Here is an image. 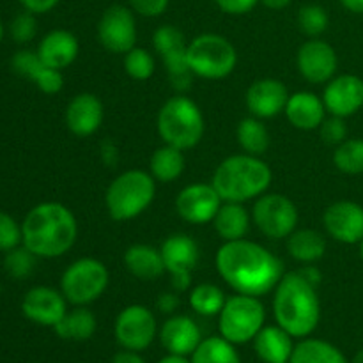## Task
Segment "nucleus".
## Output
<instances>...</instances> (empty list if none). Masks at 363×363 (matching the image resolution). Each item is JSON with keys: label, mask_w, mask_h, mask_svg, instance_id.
<instances>
[{"label": "nucleus", "mask_w": 363, "mask_h": 363, "mask_svg": "<svg viewBox=\"0 0 363 363\" xmlns=\"http://www.w3.org/2000/svg\"><path fill=\"white\" fill-rule=\"evenodd\" d=\"M21 312L28 321L53 328L66 315L67 300L62 291L46 286L32 287L21 300Z\"/></svg>", "instance_id": "18"}, {"label": "nucleus", "mask_w": 363, "mask_h": 363, "mask_svg": "<svg viewBox=\"0 0 363 363\" xmlns=\"http://www.w3.org/2000/svg\"><path fill=\"white\" fill-rule=\"evenodd\" d=\"M124 71L133 80L144 82L155 74V59L145 48H131L124 53Z\"/></svg>", "instance_id": "38"}, {"label": "nucleus", "mask_w": 363, "mask_h": 363, "mask_svg": "<svg viewBox=\"0 0 363 363\" xmlns=\"http://www.w3.org/2000/svg\"><path fill=\"white\" fill-rule=\"evenodd\" d=\"M113 333L123 350L140 353L155 342L158 325L151 308L145 305H130L117 315Z\"/></svg>", "instance_id": "12"}, {"label": "nucleus", "mask_w": 363, "mask_h": 363, "mask_svg": "<svg viewBox=\"0 0 363 363\" xmlns=\"http://www.w3.org/2000/svg\"><path fill=\"white\" fill-rule=\"evenodd\" d=\"M238 144L241 145L247 155L261 156L269 147V131L261 119L257 117H247L238 124L236 130Z\"/></svg>", "instance_id": "34"}, {"label": "nucleus", "mask_w": 363, "mask_h": 363, "mask_svg": "<svg viewBox=\"0 0 363 363\" xmlns=\"http://www.w3.org/2000/svg\"><path fill=\"white\" fill-rule=\"evenodd\" d=\"M184 155L174 145H162L156 149L149 162V174L160 183H172L184 172Z\"/></svg>", "instance_id": "32"}, {"label": "nucleus", "mask_w": 363, "mask_h": 363, "mask_svg": "<svg viewBox=\"0 0 363 363\" xmlns=\"http://www.w3.org/2000/svg\"><path fill=\"white\" fill-rule=\"evenodd\" d=\"M213 225L223 241L243 240L250 229V215L241 202H223L213 218Z\"/></svg>", "instance_id": "28"}, {"label": "nucleus", "mask_w": 363, "mask_h": 363, "mask_svg": "<svg viewBox=\"0 0 363 363\" xmlns=\"http://www.w3.org/2000/svg\"><path fill=\"white\" fill-rule=\"evenodd\" d=\"M273 315L280 328L294 339L311 337L321 321V301L318 287L300 275L286 273L273 294Z\"/></svg>", "instance_id": "3"}, {"label": "nucleus", "mask_w": 363, "mask_h": 363, "mask_svg": "<svg viewBox=\"0 0 363 363\" xmlns=\"http://www.w3.org/2000/svg\"><path fill=\"white\" fill-rule=\"evenodd\" d=\"M273 172L266 162L254 155H234L223 160L213 174L211 184L223 202H247L257 199L272 186Z\"/></svg>", "instance_id": "4"}, {"label": "nucleus", "mask_w": 363, "mask_h": 363, "mask_svg": "<svg viewBox=\"0 0 363 363\" xmlns=\"http://www.w3.org/2000/svg\"><path fill=\"white\" fill-rule=\"evenodd\" d=\"M286 117L294 128L303 131L319 130L326 119V106L323 98L308 91H300L289 94L286 105Z\"/></svg>", "instance_id": "25"}, {"label": "nucleus", "mask_w": 363, "mask_h": 363, "mask_svg": "<svg viewBox=\"0 0 363 363\" xmlns=\"http://www.w3.org/2000/svg\"><path fill=\"white\" fill-rule=\"evenodd\" d=\"M254 350L261 362L264 363H284L291 362L294 351V337L289 335L279 325H269L255 335Z\"/></svg>", "instance_id": "26"}, {"label": "nucleus", "mask_w": 363, "mask_h": 363, "mask_svg": "<svg viewBox=\"0 0 363 363\" xmlns=\"http://www.w3.org/2000/svg\"><path fill=\"white\" fill-rule=\"evenodd\" d=\"M301 77L311 84H325L335 77L339 59L330 43L323 39H308L300 46L296 55Z\"/></svg>", "instance_id": "16"}, {"label": "nucleus", "mask_w": 363, "mask_h": 363, "mask_svg": "<svg viewBox=\"0 0 363 363\" xmlns=\"http://www.w3.org/2000/svg\"><path fill=\"white\" fill-rule=\"evenodd\" d=\"M23 243L21 225L7 213L0 211V252H9Z\"/></svg>", "instance_id": "40"}, {"label": "nucleus", "mask_w": 363, "mask_h": 363, "mask_svg": "<svg viewBox=\"0 0 363 363\" xmlns=\"http://www.w3.org/2000/svg\"><path fill=\"white\" fill-rule=\"evenodd\" d=\"M98 38L110 53H128L137 43V21L133 11L113 4L106 7L98 23Z\"/></svg>", "instance_id": "14"}, {"label": "nucleus", "mask_w": 363, "mask_h": 363, "mask_svg": "<svg viewBox=\"0 0 363 363\" xmlns=\"http://www.w3.org/2000/svg\"><path fill=\"white\" fill-rule=\"evenodd\" d=\"M78 52H80V43L77 35L64 28L48 32L38 46V55L41 57L43 62L59 71L69 67L77 60Z\"/></svg>", "instance_id": "24"}, {"label": "nucleus", "mask_w": 363, "mask_h": 363, "mask_svg": "<svg viewBox=\"0 0 363 363\" xmlns=\"http://www.w3.org/2000/svg\"><path fill=\"white\" fill-rule=\"evenodd\" d=\"M328 13L319 4H307L298 13V25H300L301 32L308 38H319L328 28Z\"/></svg>", "instance_id": "37"}, {"label": "nucleus", "mask_w": 363, "mask_h": 363, "mask_svg": "<svg viewBox=\"0 0 363 363\" xmlns=\"http://www.w3.org/2000/svg\"><path fill=\"white\" fill-rule=\"evenodd\" d=\"M158 133L181 151L195 147L204 135V116L197 103L183 94L167 99L158 112Z\"/></svg>", "instance_id": "6"}, {"label": "nucleus", "mask_w": 363, "mask_h": 363, "mask_svg": "<svg viewBox=\"0 0 363 363\" xmlns=\"http://www.w3.org/2000/svg\"><path fill=\"white\" fill-rule=\"evenodd\" d=\"M351 363H363V350H360L357 354H354L353 362H351Z\"/></svg>", "instance_id": "53"}, {"label": "nucleus", "mask_w": 363, "mask_h": 363, "mask_svg": "<svg viewBox=\"0 0 363 363\" xmlns=\"http://www.w3.org/2000/svg\"><path fill=\"white\" fill-rule=\"evenodd\" d=\"M2 39H4V25L2 21H0V43H2Z\"/></svg>", "instance_id": "54"}, {"label": "nucleus", "mask_w": 363, "mask_h": 363, "mask_svg": "<svg viewBox=\"0 0 363 363\" xmlns=\"http://www.w3.org/2000/svg\"><path fill=\"white\" fill-rule=\"evenodd\" d=\"M101 158L103 162L110 167H113L117 162H119V151H117V147L110 140L103 142L101 144Z\"/></svg>", "instance_id": "47"}, {"label": "nucleus", "mask_w": 363, "mask_h": 363, "mask_svg": "<svg viewBox=\"0 0 363 363\" xmlns=\"http://www.w3.org/2000/svg\"><path fill=\"white\" fill-rule=\"evenodd\" d=\"M300 275L303 277L305 280H308V282H311L312 286H315V287L319 286V282H321V279H323L321 269L315 268V266H312V264H307L305 268H301Z\"/></svg>", "instance_id": "49"}, {"label": "nucleus", "mask_w": 363, "mask_h": 363, "mask_svg": "<svg viewBox=\"0 0 363 363\" xmlns=\"http://www.w3.org/2000/svg\"><path fill=\"white\" fill-rule=\"evenodd\" d=\"M128 2H130L131 9L140 16L156 18L165 13L170 0H128Z\"/></svg>", "instance_id": "43"}, {"label": "nucleus", "mask_w": 363, "mask_h": 363, "mask_svg": "<svg viewBox=\"0 0 363 363\" xmlns=\"http://www.w3.org/2000/svg\"><path fill=\"white\" fill-rule=\"evenodd\" d=\"M38 34V20L34 13L23 11L11 21V35L16 43H28Z\"/></svg>", "instance_id": "41"}, {"label": "nucleus", "mask_w": 363, "mask_h": 363, "mask_svg": "<svg viewBox=\"0 0 363 363\" xmlns=\"http://www.w3.org/2000/svg\"><path fill=\"white\" fill-rule=\"evenodd\" d=\"M259 0H215L216 6L223 11L225 14H233V16H241L257 6Z\"/></svg>", "instance_id": "44"}, {"label": "nucleus", "mask_w": 363, "mask_h": 363, "mask_svg": "<svg viewBox=\"0 0 363 363\" xmlns=\"http://www.w3.org/2000/svg\"><path fill=\"white\" fill-rule=\"evenodd\" d=\"M156 197L155 177L144 170H126L110 183L105 194L108 215L117 222L137 218Z\"/></svg>", "instance_id": "5"}, {"label": "nucleus", "mask_w": 363, "mask_h": 363, "mask_svg": "<svg viewBox=\"0 0 363 363\" xmlns=\"http://www.w3.org/2000/svg\"><path fill=\"white\" fill-rule=\"evenodd\" d=\"M266 308L261 300L248 294H234L227 298L218 314V332L229 342L241 346L255 339L264 328Z\"/></svg>", "instance_id": "8"}, {"label": "nucleus", "mask_w": 363, "mask_h": 363, "mask_svg": "<svg viewBox=\"0 0 363 363\" xmlns=\"http://www.w3.org/2000/svg\"><path fill=\"white\" fill-rule=\"evenodd\" d=\"M11 66L20 77L34 82L35 87L45 94H57L64 85L62 73L46 66L38 52H32V50H20L14 53V57L11 59Z\"/></svg>", "instance_id": "22"}, {"label": "nucleus", "mask_w": 363, "mask_h": 363, "mask_svg": "<svg viewBox=\"0 0 363 363\" xmlns=\"http://www.w3.org/2000/svg\"><path fill=\"white\" fill-rule=\"evenodd\" d=\"M344 9H347L350 13L354 14H363V0H340Z\"/></svg>", "instance_id": "50"}, {"label": "nucleus", "mask_w": 363, "mask_h": 363, "mask_svg": "<svg viewBox=\"0 0 363 363\" xmlns=\"http://www.w3.org/2000/svg\"><path fill=\"white\" fill-rule=\"evenodd\" d=\"M291 363H350L342 351L323 339L305 337L294 346Z\"/></svg>", "instance_id": "31"}, {"label": "nucleus", "mask_w": 363, "mask_h": 363, "mask_svg": "<svg viewBox=\"0 0 363 363\" xmlns=\"http://www.w3.org/2000/svg\"><path fill=\"white\" fill-rule=\"evenodd\" d=\"M223 204L222 197L211 183H195L183 188L176 197V211L184 222L206 225L213 222Z\"/></svg>", "instance_id": "15"}, {"label": "nucleus", "mask_w": 363, "mask_h": 363, "mask_svg": "<svg viewBox=\"0 0 363 363\" xmlns=\"http://www.w3.org/2000/svg\"><path fill=\"white\" fill-rule=\"evenodd\" d=\"M287 252L303 264H314L326 254V240L319 230L296 229L287 238Z\"/></svg>", "instance_id": "30"}, {"label": "nucleus", "mask_w": 363, "mask_h": 363, "mask_svg": "<svg viewBox=\"0 0 363 363\" xmlns=\"http://www.w3.org/2000/svg\"><path fill=\"white\" fill-rule=\"evenodd\" d=\"M284 363H291V362H284Z\"/></svg>", "instance_id": "56"}, {"label": "nucleus", "mask_w": 363, "mask_h": 363, "mask_svg": "<svg viewBox=\"0 0 363 363\" xmlns=\"http://www.w3.org/2000/svg\"><path fill=\"white\" fill-rule=\"evenodd\" d=\"M225 301V293L215 284H199L190 291V298H188V303L194 308V312L204 318L218 315Z\"/></svg>", "instance_id": "35"}, {"label": "nucleus", "mask_w": 363, "mask_h": 363, "mask_svg": "<svg viewBox=\"0 0 363 363\" xmlns=\"http://www.w3.org/2000/svg\"><path fill=\"white\" fill-rule=\"evenodd\" d=\"M158 363H191V360L188 357H183V354H174L169 353L162 358Z\"/></svg>", "instance_id": "52"}, {"label": "nucleus", "mask_w": 363, "mask_h": 363, "mask_svg": "<svg viewBox=\"0 0 363 363\" xmlns=\"http://www.w3.org/2000/svg\"><path fill=\"white\" fill-rule=\"evenodd\" d=\"M20 4L23 6L25 11H28V13L45 14L50 13V11L59 4V0H20Z\"/></svg>", "instance_id": "45"}, {"label": "nucleus", "mask_w": 363, "mask_h": 363, "mask_svg": "<svg viewBox=\"0 0 363 363\" xmlns=\"http://www.w3.org/2000/svg\"><path fill=\"white\" fill-rule=\"evenodd\" d=\"M98 330L94 312L87 307H74L73 311H67L66 315L53 326V332L62 340L71 342H85L92 339V335Z\"/></svg>", "instance_id": "29"}, {"label": "nucleus", "mask_w": 363, "mask_h": 363, "mask_svg": "<svg viewBox=\"0 0 363 363\" xmlns=\"http://www.w3.org/2000/svg\"><path fill=\"white\" fill-rule=\"evenodd\" d=\"M152 46L162 57L172 87L181 92L188 91L195 74L188 64V45L183 32L174 25H162L152 34Z\"/></svg>", "instance_id": "10"}, {"label": "nucleus", "mask_w": 363, "mask_h": 363, "mask_svg": "<svg viewBox=\"0 0 363 363\" xmlns=\"http://www.w3.org/2000/svg\"><path fill=\"white\" fill-rule=\"evenodd\" d=\"M216 269L238 294L261 298L282 280L284 262L262 245L248 240L223 241L215 257Z\"/></svg>", "instance_id": "1"}, {"label": "nucleus", "mask_w": 363, "mask_h": 363, "mask_svg": "<svg viewBox=\"0 0 363 363\" xmlns=\"http://www.w3.org/2000/svg\"><path fill=\"white\" fill-rule=\"evenodd\" d=\"M156 303H158V308L163 314H174L176 308L179 307V298H177V294L172 293H162Z\"/></svg>", "instance_id": "46"}, {"label": "nucleus", "mask_w": 363, "mask_h": 363, "mask_svg": "<svg viewBox=\"0 0 363 363\" xmlns=\"http://www.w3.org/2000/svg\"><path fill=\"white\" fill-rule=\"evenodd\" d=\"M333 165L344 174H363V138H346L333 152Z\"/></svg>", "instance_id": "36"}, {"label": "nucleus", "mask_w": 363, "mask_h": 363, "mask_svg": "<svg viewBox=\"0 0 363 363\" xmlns=\"http://www.w3.org/2000/svg\"><path fill=\"white\" fill-rule=\"evenodd\" d=\"M110 282V273L101 261L94 257H82L67 266L60 279V291L67 303L74 307H87L105 293Z\"/></svg>", "instance_id": "9"}, {"label": "nucleus", "mask_w": 363, "mask_h": 363, "mask_svg": "<svg viewBox=\"0 0 363 363\" xmlns=\"http://www.w3.org/2000/svg\"><path fill=\"white\" fill-rule=\"evenodd\" d=\"M162 257L165 269L172 277V287L177 293L191 286V272L199 262V247L188 234H172L162 243Z\"/></svg>", "instance_id": "13"}, {"label": "nucleus", "mask_w": 363, "mask_h": 363, "mask_svg": "<svg viewBox=\"0 0 363 363\" xmlns=\"http://www.w3.org/2000/svg\"><path fill=\"white\" fill-rule=\"evenodd\" d=\"M35 255L28 250L27 247L20 245V247L13 248V250L6 252V257H4V269L7 272V275L13 277V279L21 280L27 279L35 268Z\"/></svg>", "instance_id": "39"}, {"label": "nucleus", "mask_w": 363, "mask_h": 363, "mask_svg": "<svg viewBox=\"0 0 363 363\" xmlns=\"http://www.w3.org/2000/svg\"><path fill=\"white\" fill-rule=\"evenodd\" d=\"M190 360L191 363H241V357L236 344L229 342L222 335H215L202 339Z\"/></svg>", "instance_id": "33"}, {"label": "nucleus", "mask_w": 363, "mask_h": 363, "mask_svg": "<svg viewBox=\"0 0 363 363\" xmlns=\"http://www.w3.org/2000/svg\"><path fill=\"white\" fill-rule=\"evenodd\" d=\"M124 266L131 275L140 280H155L167 272L162 252L145 243L131 245L124 252Z\"/></svg>", "instance_id": "27"}, {"label": "nucleus", "mask_w": 363, "mask_h": 363, "mask_svg": "<svg viewBox=\"0 0 363 363\" xmlns=\"http://www.w3.org/2000/svg\"><path fill=\"white\" fill-rule=\"evenodd\" d=\"M319 135H321L323 142L330 145H339L342 144L347 138V126L344 117L332 116L330 119L323 121V124L319 126Z\"/></svg>", "instance_id": "42"}, {"label": "nucleus", "mask_w": 363, "mask_h": 363, "mask_svg": "<svg viewBox=\"0 0 363 363\" xmlns=\"http://www.w3.org/2000/svg\"><path fill=\"white\" fill-rule=\"evenodd\" d=\"M358 247H360V259L363 261V240L358 243Z\"/></svg>", "instance_id": "55"}, {"label": "nucleus", "mask_w": 363, "mask_h": 363, "mask_svg": "<svg viewBox=\"0 0 363 363\" xmlns=\"http://www.w3.org/2000/svg\"><path fill=\"white\" fill-rule=\"evenodd\" d=\"M101 99L92 92H82L69 101L66 108V126L77 137H91L99 130L103 123Z\"/></svg>", "instance_id": "21"}, {"label": "nucleus", "mask_w": 363, "mask_h": 363, "mask_svg": "<svg viewBox=\"0 0 363 363\" xmlns=\"http://www.w3.org/2000/svg\"><path fill=\"white\" fill-rule=\"evenodd\" d=\"M323 223L330 238L344 245H358L363 240V206L353 201H339L328 206Z\"/></svg>", "instance_id": "17"}, {"label": "nucleus", "mask_w": 363, "mask_h": 363, "mask_svg": "<svg viewBox=\"0 0 363 363\" xmlns=\"http://www.w3.org/2000/svg\"><path fill=\"white\" fill-rule=\"evenodd\" d=\"M112 363H145V360L140 357V353H137V351L123 350L113 357Z\"/></svg>", "instance_id": "48"}, {"label": "nucleus", "mask_w": 363, "mask_h": 363, "mask_svg": "<svg viewBox=\"0 0 363 363\" xmlns=\"http://www.w3.org/2000/svg\"><path fill=\"white\" fill-rule=\"evenodd\" d=\"M188 64L195 77L206 80L227 78L238 64V53L233 43L220 34L206 32L188 43Z\"/></svg>", "instance_id": "7"}, {"label": "nucleus", "mask_w": 363, "mask_h": 363, "mask_svg": "<svg viewBox=\"0 0 363 363\" xmlns=\"http://www.w3.org/2000/svg\"><path fill=\"white\" fill-rule=\"evenodd\" d=\"M326 112L337 117L354 116L363 106V80L357 74H339L326 84L323 94Z\"/></svg>", "instance_id": "19"}, {"label": "nucleus", "mask_w": 363, "mask_h": 363, "mask_svg": "<svg viewBox=\"0 0 363 363\" xmlns=\"http://www.w3.org/2000/svg\"><path fill=\"white\" fill-rule=\"evenodd\" d=\"M254 223L272 240L289 238L298 225V208L289 197L280 194H264L254 204Z\"/></svg>", "instance_id": "11"}, {"label": "nucleus", "mask_w": 363, "mask_h": 363, "mask_svg": "<svg viewBox=\"0 0 363 363\" xmlns=\"http://www.w3.org/2000/svg\"><path fill=\"white\" fill-rule=\"evenodd\" d=\"M160 342L167 353L191 357V353L202 342L201 328L188 315H172L163 323L160 330Z\"/></svg>", "instance_id": "23"}, {"label": "nucleus", "mask_w": 363, "mask_h": 363, "mask_svg": "<svg viewBox=\"0 0 363 363\" xmlns=\"http://www.w3.org/2000/svg\"><path fill=\"white\" fill-rule=\"evenodd\" d=\"M23 247L35 257L55 259L73 248L78 238V223L69 208L60 202L34 206L21 222Z\"/></svg>", "instance_id": "2"}, {"label": "nucleus", "mask_w": 363, "mask_h": 363, "mask_svg": "<svg viewBox=\"0 0 363 363\" xmlns=\"http://www.w3.org/2000/svg\"><path fill=\"white\" fill-rule=\"evenodd\" d=\"M259 2L264 4L268 9H273V11H280V9H286L287 6H289L293 0H259Z\"/></svg>", "instance_id": "51"}, {"label": "nucleus", "mask_w": 363, "mask_h": 363, "mask_svg": "<svg viewBox=\"0 0 363 363\" xmlns=\"http://www.w3.org/2000/svg\"><path fill=\"white\" fill-rule=\"evenodd\" d=\"M289 92L277 78H261L248 87L245 94L248 112L257 119H272L286 110Z\"/></svg>", "instance_id": "20"}]
</instances>
